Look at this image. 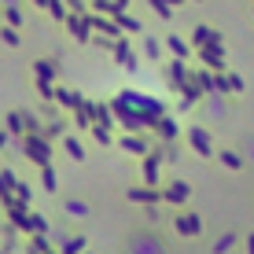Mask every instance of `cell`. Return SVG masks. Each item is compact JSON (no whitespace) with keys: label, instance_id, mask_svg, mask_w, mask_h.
Masks as SVG:
<instances>
[{"label":"cell","instance_id":"8fae6325","mask_svg":"<svg viewBox=\"0 0 254 254\" xmlns=\"http://www.w3.org/2000/svg\"><path fill=\"white\" fill-rule=\"evenodd\" d=\"M247 254H254V232L247 236Z\"/></svg>","mask_w":254,"mask_h":254},{"label":"cell","instance_id":"30bf717a","mask_svg":"<svg viewBox=\"0 0 254 254\" xmlns=\"http://www.w3.org/2000/svg\"><path fill=\"white\" fill-rule=\"evenodd\" d=\"M30 155H33V159H37L41 166L48 162V147H45V144H37V140H30Z\"/></svg>","mask_w":254,"mask_h":254},{"label":"cell","instance_id":"277c9868","mask_svg":"<svg viewBox=\"0 0 254 254\" xmlns=\"http://www.w3.org/2000/svg\"><path fill=\"white\" fill-rule=\"evenodd\" d=\"M59 210H63L66 217H77V221H85V217L92 214V206L85 203V199H63V203H59Z\"/></svg>","mask_w":254,"mask_h":254},{"label":"cell","instance_id":"4fadbf2b","mask_svg":"<svg viewBox=\"0 0 254 254\" xmlns=\"http://www.w3.org/2000/svg\"><path fill=\"white\" fill-rule=\"evenodd\" d=\"M81 254H92V251H81Z\"/></svg>","mask_w":254,"mask_h":254},{"label":"cell","instance_id":"7c38bea8","mask_svg":"<svg viewBox=\"0 0 254 254\" xmlns=\"http://www.w3.org/2000/svg\"><path fill=\"white\" fill-rule=\"evenodd\" d=\"M0 254H7V251H4V247H0Z\"/></svg>","mask_w":254,"mask_h":254},{"label":"cell","instance_id":"5b68a950","mask_svg":"<svg viewBox=\"0 0 254 254\" xmlns=\"http://www.w3.org/2000/svg\"><path fill=\"white\" fill-rule=\"evenodd\" d=\"M85 251V236L81 232H70L63 243H59V254H81Z\"/></svg>","mask_w":254,"mask_h":254},{"label":"cell","instance_id":"8992f818","mask_svg":"<svg viewBox=\"0 0 254 254\" xmlns=\"http://www.w3.org/2000/svg\"><path fill=\"white\" fill-rule=\"evenodd\" d=\"M236 240H240L236 232H225V236H217V240H214V254H229V251L236 247Z\"/></svg>","mask_w":254,"mask_h":254},{"label":"cell","instance_id":"52a82bcc","mask_svg":"<svg viewBox=\"0 0 254 254\" xmlns=\"http://www.w3.org/2000/svg\"><path fill=\"white\" fill-rule=\"evenodd\" d=\"M166 199H170V203H185L188 199V185H170L166 188Z\"/></svg>","mask_w":254,"mask_h":254},{"label":"cell","instance_id":"9c48e42d","mask_svg":"<svg viewBox=\"0 0 254 254\" xmlns=\"http://www.w3.org/2000/svg\"><path fill=\"white\" fill-rule=\"evenodd\" d=\"M15 199H19L22 206H30L33 203V188L30 185H15Z\"/></svg>","mask_w":254,"mask_h":254},{"label":"cell","instance_id":"3957f363","mask_svg":"<svg viewBox=\"0 0 254 254\" xmlns=\"http://www.w3.org/2000/svg\"><path fill=\"white\" fill-rule=\"evenodd\" d=\"M173 229H177L181 236H199L203 232V221H199L195 214H177L173 217Z\"/></svg>","mask_w":254,"mask_h":254},{"label":"cell","instance_id":"7a4b0ae2","mask_svg":"<svg viewBox=\"0 0 254 254\" xmlns=\"http://www.w3.org/2000/svg\"><path fill=\"white\" fill-rule=\"evenodd\" d=\"M22 254H59V247L52 243V236L37 232V236H26V243H22Z\"/></svg>","mask_w":254,"mask_h":254},{"label":"cell","instance_id":"6da1fadb","mask_svg":"<svg viewBox=\"0 0 254 254\" xmlns=\"http://www.w3.org/2000/svg\"><path fill=\"white\" fill-rule=\"evenodd\" d=\"M122 254H170V240L159 229H129L122 236Z\"/></svg>","mask_w":254,"mask_h":254},{"label":"cell","instance_id":"ba28073f","mask_svg":"<svg viewBox=\"0 0 254 254\" xmlns=\"http://www.w3.org/2000/svg\"><path fill=\"white\" fill-rule=\"evenodd\" d=\"M41 185H45V191H56V173H52L48 162L41 166Z\"/></svg>","mask_w":254,"mask_h":254}]
</instances>
